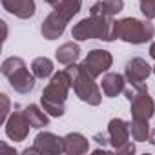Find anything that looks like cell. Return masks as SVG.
I'll use <instances>...</instances> for the list:
<instances>
[{"mask_svg": "<svg viewBox=\"0 0 155 155\" xmlns=\"http://www.w3.org/2000/svg\"><path fill=\"white\" fill-rule=\"evenodd\" d=\"M69 88H71V77L66 69L51 77L49 84L44 88L40 95L42 110L49 117H62L66 113V99H68Z\"/></svg>", "mask_w": 155, "mask_h": 155, "instance_id": "cell-1", "label": "cell"}, {"mask_svg": "<svg viewBox=\"0 0 155 155\" xmlns=\"http://www.w3.org/2000/svg\"><path fill=\"white\" fill-rule=\"evenodd\" d=\"M71 37L79 42L84 40H104L111 42L115 40V20L111 17H97L91 15L88 18H82L81 22H77L71 29Z\"/></svg>", "mask_w": 155, "mask_h": 155, "instance_id": "cell-2", "label": "cell"}, {"mask_svg": "<svg viewBox=\"0 0 155 155\" xmlns=\"http://www.w3.org/2000/svg\"><path fill=\"white\" fill-rule=\"evenodd\" d=\"M66 71L71 77V88H73L75 95L79 97L82 102L90 104V106H99L101 101H102L101 88L97 86L93 77L84 69V66L73 62V64H69L66 68Z\"/></svg>", "mask_w": 155, "mask_h": 155, "instance_id": "cell-3", "label": "cell"}, {"mask_svg": "<svg viewBox=\"0 0 155 155\" xmlns=\"http://www.w3.org/2000/svg\"><path fill=\"white\" fill-rule=\"evenodd\" d=\"M2 75L9 81L11 88L17 91V93H22V95H28L35 90V73H29L28 68H26V62L20 58V57H8L4 62H2Z\"/></svg>", "mask_w": 155, "mask_h": 155, "instance_id": "cell-4", "label": "cell"}, {"mask_svg": "<svg viewBox=\"0 0 155 155\" xmlns=\"http://www.w3.org/2000/svg\"><path fill=\"white\" fill-rule=\"evenodd\" d=\"M155 26L146 18L139 20L133 17H126L115 20V38L130 42V44H146L153 38Z\"/></svg>", "mask_w": 155, "mask_h": 155, "instance_id": "cell-5", "label": "cell"}, {"mask_svg": "<svg viewBox=\"0 0 155 155\" xmlns=\"http://www.w3.org/2000/svg\"><path fill=\"white\" fill-rule=\"evenodd\" d=\"M131 88H124V95L130 101V111L133 119H151L155 113V104L153 99L148 93V86L142 84H130Z\"/></svg>", "mask_w": 155, "mask_h": 155, "instance_id": "cell-6", "label": "cell"}, {"mask_svg": "<svg viewBox=\"0 0 155 155\" xmlns=\"http://www.w3.org/2000/svg\"><path fill=\"white\" fill-rule=\"evenodd\" d=\"M113 64V57L110 51L106 49H91L86 58L82 60V66L84 69L93 77V79H97V77H101L102 73H106Z\"/></svg>", "mask_w": 155, "mask_h": 155, "instance_id": "cell-7", "label": "cell"}, {"mask_svg": "<svg viewBox=\"0 0 155 155\" xmlns=\"http://www.w3.org/2000/svg\"><path fill=\"white\" fill-rule=\"evenodd\" d=\"M33 148L40 155H58L64 151V137L51 131H40L33 140Z\"/></svg>", "mask_w": 155, "mask_h": 155, "instance_id": "cell-8", "label": "cell"}, {"mask_svg": "<svg viewBox=\"0 0 155 155\" xmlns=\"http://www.w3.org/2000/svg\"><path fill=\"white\" fill-rule=\"evenodd\" d=\"M6 135L15 140V142H20V140H26L28 133H29V120L26 119L24 111H13L8 119H6Z\"/></svg>", "mask_w": 155, "mask_h": 155, "instance_id": "cell-9", "label": "cell"}, {"mask_svg": "<svg viewBox=\"0 0 155 155\" xmlns=\"http://www.w3.org/2000/svg\"><path fill=\"white\" fill-rule=\"evenodd\" d=\"M151 73H153V68L140 57L131 58L124 68V77L130 84H142Z\"/></svg>", "mask_w": 155, "mask_h": 155, "instance_id": "cell-10", "label": "cell"}, {"mask_svg": "<svg viewBox=\"0 0 155 155\" xmlns=\"http://www.w3.org/2000/svg\"><path fill=\"white\" fill-rule=\"evenodd\" d=\"M130 124L124 119H111L108 122V135H110V144L111 148L117 151L122 146H126L130 142Z\"/></svg>", "mask_w": 155, "mask_h": 155, "instance_id": "cell-11", "label": "cell"}, {"mask_svg": "<svg viewBox=\"0 0 155 155\" xmlns=\"http://www.w3.org/2000/svg\"><path fill=\"white\" fill-rule=\"evenodd\" d=\"M66 24L68 20L58 15L57 11H51L44 20H42V26H40V33L46 40H55V38H60L66 31Z\"/></svg>", "mask_w": 155, "mask_h": 155, "instance_id": "cell-12", "label": "cell"}, {"mask_svg": "<svg viewBox=\"0 0 155 155\" xmlns=\"http://www.w3.org/2000/svg\"><path fill=\"white\" fill-rule=\"evenodd\" d=\"M2 8L9 15H13L17 18H22V20L31 18L37 11L35 0H2Z\"/></svg>", "mask_w": 155, "mask_h": 155, "instance_id": "cell-13", "label": "cell"}, {"mask_svg": "<svg viewBox=\"0 0 155 155\" xmlns=\"http://www.w3.org/2000/svg\"><path fill=\"white\" fill-rule=\"evenodd\" d=\"M126 82H128L126 77L120 75V73H106V75L102 77L101 86H102L104 95L110 97V99H113V97H117V95H120V93L124 91Z\"/></svg>", "mask_w": 155, "mask_h": 155, "instance_id": "cell-14", "label": "cell"}, {"mask_svg": "<svg viewBox=\"0 0 155 155\" xmlns=\"http://www.w3.org/2000/svg\"><path fill=\"white\" fill-rule=\"evenodd\" d=\"M90 150V140L82 135V133H68L64 137V153L69 155H82Z\"/></svg>", "mask_w": 155, "mask_h": 155, "instance_id": "cell-15", "label": "cell"}, {"mask_svg": "<svg viewBox=\"0 0 155 155\" xmlns=\"http://www.w3.org/2000/svg\"><path fill=\"white\" fill-rule=\"evenodd\" d=\"M79 57H81V46L77 44V42H64L55 51L57 62H60L64 66H69V64L77 62V60H79Z\"/></svg>", "mask_w": 155, "mask_h": 155, "instance_id": "cell-16", "label": "cell"}, {"mask_svg": "<svg viewBox=\"0 0 155 155\" xmlns=\"http://www.w3.org/2000/svg\"><path fill=\"white\" fill-rule=\"evenodd\" d=\"M124 9V0H101V2L93 4L90 13L97 17H115Z\"/></svg>", "mask_w": 155, "mask_h": 155, "instance_id": "cell-17", "label": "cell"}, {"mask_svg": "<svg viewBox=\"0 0 155 155\" xmlns=\"http://www.w3.org/2000/svg\"><path fill=\"white\" fill-rule=\"evenodd\" d=\"M24 115H26V119L29 120V124H31V128H44V126H48L49 124V117H48V113L46 111H42L37 104H29V106H26L24 108Z\"/></svg>", "mask_w": 155, "mask_h": 155, "instance_id": "cell-18", "label": "cell"}, {"mask_svg": "<svg viewBox=\"0 0 155 155\" xmlns=\"http://www.w3.org/2000/svg\"><path fill=\"white\" fill-rule=\"evenodd\" d=\"M82 0H58V2L53 6V11H57L58 15H62L68 22L81 11Z\"/></svg>", "mask_w": 155, "mask_h": 155, "instance_id": "cell-19", "label": "cell"}, {"mask_svg": "<svg viewBox=\"0 0 155 155\" xmlns=\"http://www.w3.org/2000/svg\"><path fill=\"white\" fill-rule=\"evenodd\" d=\"M130 131H131V139L137 142H144L150 139V124L148 119H133L130 124Z\"/></svg>", "mask_w": 155, "mask_h": 155, "instance_id": "cell-20", "label": "cell"}, {"mask_svg": "<svg viewBox=\"0 0 155 155\" xmlns=\"http://www.w3.org/2000/svg\"><path fill=\"white\" fill-rule=\"evenodd\" d=\"M31 71L35 73L37 79H48L53 75V62L48 57H37L31 62Z\"/></svg>", "mask_w": 155, "mask_h": 155, "instance_id": "cell-21", "label": "cell"}, {"mask_svg": "<svg viewBox=\"0 0 155 155\" xmlns=\"http://www.w3.org/2000/svg\"><path fill=\"white\" fill-rule=\"evenodd\" d=\"M140 13L148 20L155 18V0H140Z\"/></svg>", "mask_w": 155, "mask_h": 155, "instance_id": "cell-22", "label": "cell"}, {"mask_svg": "<svg viewBox=\"0 0 155 155\" xmlns=\"http://www.w3.org/2000/svg\"><path fill=\"white\" fill-rule=\"evenodd\" d=\"M0 101H2V119H4V122H6V119L11 115L9 113V97L6 95V93H0Z\"/></svg>", "mask_w": 155, "mask_h": 155, "instance_id": "cell-23", "label": "cell"}, {"mask_svg": "<svg viewBox=\"0 0 155 155\" xmlns=\"http://www.w3.org/2000/svg\"><path fill=\"white\" fill-rule=\"evenodd\" d=\"M117 153H120V155H130V153H135V144L130 140L126 146H122L120 150H117Z\"/></svg>", "mask_w": 155, "mask_h": 155, "instance_id": "cell-24", "label": "cell"}, {"mask_svg": "<svg viewBox=\"0 0 155 155\" xmlns=\"http://www.w3.org/2000/svg\"><path fill=\"white\" fill-rule=\"evenodd\" d=\"M148 142L155 146V130H151V131H150V139H148Z\"/></svg>", "mask_w": 155, "mask_h": 155, "instance_id": "cell-25", "label": "cell"}, {"mask_svg": "<svg viewBox=\"0 0 155 155\" xmlns=\"http://www.w3.org/2000/svg\"><path fill=\"white\" fill-rule=\"evenodd\" d=\"M150 57L155 60V42H151V46H150Z\"/></svg>", "mask_w": 155, "mask_h": 155, "instance_id": "cell-26", "label": "cell"}, {"mask_svg": "<svg viewBox=\"0 0 155 155\" xmlns=\"http://www.w3.org/2000/svg\"><path fill=\"white\" fill-rule=\"evenodd\" d=\"M44 2H46V4H51V6H55V4L58 2V0H44Z\"/></svg>", "mask_w": 155, "mask_h": 155, "instance_id": "cell-27", "label": "cell"}, {"mask_svg": "<svg viewBox=\"0 0 155 155\" xmlns=\"http://www.w3.org/2000/svg\"><path fill=\"white\" fill-rule=\"evenodd\" d=\"M153 75H155V66H153Z\"/></svg>", "mask_w": 155, "mask_h": 155, "instance_id": "cell-28", "label": "cell"}]
</instances>
